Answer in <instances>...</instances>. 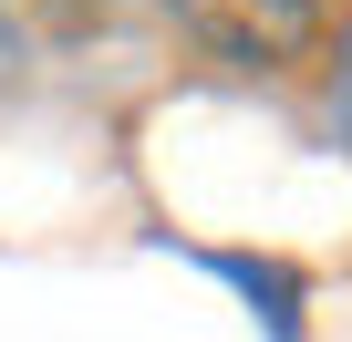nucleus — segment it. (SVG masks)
I'll list each match as a JSON object with an SVG mask.
<instances>
[{
    "instance_id": "obj_1",
    "label": "nucleus",
    "mask_w": 352,
    "mask_h": 342,
    "mask_svg": "<svg viewBox=\"0 0 352 342\" xmlns=\"http://www.w3.org/2000/svg\"><path fill=\"white\" fill-rule=\"evenodd\" d=\"M166 21L228 73H300L331 42L321 0H166Z\"/></svg>"
},
{
    "instance_id": "obj_2",
    "label": "nucleus",
    "mask_w": 352,
    "mask_h": 342,
    "mask_svg": "<svg viewBox=\"0 0 352 342\" xmlns=\"http://www.w3.org/2000/svg\"><path fill=\"white\" fill-rule=\"evenodd\" d=\"M218 270H228V280H239L249 301H270V332L290 342V280H280V270H249V259H218Z\"/></svg>"
},
{
    "instance_id": "obj_3",
    "label": "nucleus",
    "mask_w": 352,
    "mask_h": 342,
    "mask_svg": "<svg viewBox=\"0 0 352 342\" xmlns=\"http://www.w3.org/2000/svg\"><path fill=\"white\" fill-rule=\"evenodd\" d=\"M331 135L352 145V21H342V42H331Z\"/></svg>"
}]
</instances>
